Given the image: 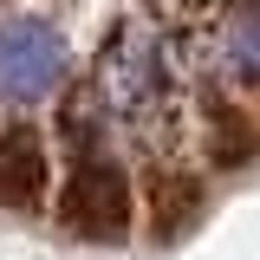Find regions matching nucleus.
<instances>
[{
  "label": "nucleus",
  "mask_w": 260,
  "mask_h": 260,
  "mask_svg": "<svg viewBox=\"0 0 260 260\" xmlns=\"http://www.w3.org/2000/svg\"><path fill=\"white\" fill-rule=\"evenodd\" d=\"M130 221H137V195H130L124 162L78 156L59 189V228L78 234V241H98V247H117L130 234Z\"/></svg>",
  "instance_id": "obj_1"
},
{
  "label": "nucleus",
  "mask_w": 260,
  "mask_h": 260,
  "mask_svg": "<svg viewBox=\"0 0 260 260\" xmlns=\"http://www.w3.org/2000/svg\"><path fill=\"white\" fill-rule=\"evenodd\" d=\"M65 78V39L46 20H7L0 26V91L32 104Z\"/></svg>",
  "instance_id": "obj_2"
},
{
  "label": "nucleus",
  "mask_w": 260,
  "mask_h": 260,
  "mask_svg": "<svg viewBox=\"0 0 260 260\" xmlns=\"http://www.w3.org/2000/svg\"><path fill=\"white\" fill-rule=\"evenodd\" d=\"M46 189H52V156H46V137H39L32 124L0 130V208L32 215V208H46Z\"/></svg>",
  "instance_id": "obj_3"
},
{
  "label": "nucleus",
  "mask_w": 260,
  "mask_h": 260,
  "mask_svg": "<svg viewBox=\"0 0 260 260\" xmlns=\"http://www.w3.org/2000/svg\"><path fill=\"white\" fill-rule=\"evenodd\" d=\"M202 208H208V189L195 182L189 169H156L150 176V241H182L195 221H202Z\"/></svg>",
  "instance_id": "obj_4"
},
{
  "label": "nucleus",
  "mask_w": 260,
  "mask_h": 260,
  "mask_svg": "<svg viewBox=\"0 0 260 260\" xmlns=\"http://www.w3.org/2000/svg\"><path fill=\"white\" fill-rule=\"evenodd\" d=\"M208 156L221 162V169H247L260 156V124L241 104H228V98L208 104Z\"/></svg>",
  "instance_id": "obj_5"
},
{
  "label": "nucleus",
  "mask_w": 260,
  "mask_h": 260,
  "mask_svg": "<svg viewBox=\"0 0 260 260\" xmlns=\"http://www.w3.org/2000/svg\"><path fill=\"white\" fill-rule=\"evenodd\" d=\"M221 46H228V65H234L247 85H260V0H241V7L228 13Z\"/></svg>",
  "instance_id": "obj_6"
}]
</instances>
